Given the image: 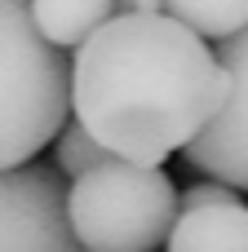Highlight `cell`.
<instances>
[{"instance_id":"1","label":"cell","mask_w":248,"mask_h":252,"mask_svg":"<svg viewBox=\"0 0 248 252\" xmlns=\"http://www.w3.org/2000/svg\"><path fill=\"white\" fill-rule=\"evenodd\" d=\"M226 71L209 40L169 13H111L75 44V124L115 159L160 168L222 106Z\"/></svg>"},{"instance_id":"2","label":"cell","mask_w":248,"mask_h":252,"mask_svg":"<svg viewBox=\"0 0 248 252\" xmlns=\"http://www.w3.org/2000/svg\"><path fill=\"white\" fill-rule=\"evenodd\" d=\"M71 115V62L27 13L0 0V173L31 164Z\"/></svg>"},{"instance_id":"3","label":"cell","mask_w":248,"mask_h":252,"mask_svg":"<svg viewBox=\"0 0 248 252\" xmlns=\"http://www.w3.org/2000/svg\"><path fill=\"white\" fill-rule=\"evenodd\" d=\"M62 213L80 252H155L177 217V186L164 168L111 155L71 182Z\"/></svg>"},{"instance_id":"4","label":"cell","mask_w":248,"mask_h":252,"mask_svg":"<svg viewBox=\"0 0 248 252\" xmlns=\"http://www.w3.org/2000/svg\"><path fill=\"white\" fill-rule=\"evenodd\" d=\"M217 66L226 71V97L209 124L182 146L186 164L231 190H248V22L217 40Z\"/></svg>"},{"instance_id":"5","label":"cell","mask_w":248,"mask_h":252,"mask_svg":"<svg viewBox=\"0 0 248 252\" xmlns=\"http://www.w3.org/2000/svg\"><path fill=\"white\" fill-rule=\"evenodd\" d=\"M62 177L31 159L0 173V252H80L62 213Z\"/></svg>"},{"instance_id":"6","label":"cell","mask_w":248,"mask_h":252,"mask_svg":"<svg viewBox=\"0 0 248 252\" xmlns=\"http://www.w3.org/2000/svg\"><path fill=\"white\" fill-rule=\"evenodd\" d=\"M169 252H248V204H209V208H186L173 217Z\"/></svg>"},{"instance_id":"7","label":"cell","mask_w":248,"mask_h":252,"mask_svg":"<svg viewBox=\"0 0 248 252\" xmlns=\"http://www.w3.org/2000/svg\"><path fill=\"white\" fill-rule=\"evenodd\" d=\"M27 13H31V27L53 49L67 53L71 44H80L84 35H93L115 13V4L111 0H27Z\"/></svg>"},{"instance_id":"8","label":"cell","mask_w":248,"mask_h":252,"mask_svg":"<svg viewBox=\"0 0 248 252\" xmlns=\"http://www.w3.org/2000/svg\"><path fill=\"white\" fill-rule=\"evenodd\" d=\"M160 13L191 27L200 40H222L248 22V0H160Z\"/></svg>"},{"instance_id":"9","label":"cell","mask_w":248,"mask_h":252,"mask_svg":"<svg viewBox=\"0 0 248 252\" xmlns=\"http://www.w3.org/2000/svg\"><path fill=\"white\" fill-rule=\"evenodd\" d=\"M53 151H58V173H67V177H80V173H89V168H98V164L111 159L80 124H71V128L62 124L58 137H53Z\"/></svg>"},{"instance_id":"10","label":"cell","mask_w":248,"mask_h":252,"mask_svg":"<svg viewBox=\"0 0 248 252\" xmlns=\"http://www.w3.org/2000/svg\"><path fill=\"white\" fill-rule=\"evenodd\" d=\"M240 199V190H231V186H222V182H200V186H191L186 195H177V213H186V208H209V204H235Z\"/></svg>"},{"instance_id":"11","label":"cell","mask_w":248,"mask_h":252,"mask_svg":"<svg viewBox=\"0 0 248 252\" xmlns=\"http://www.w3.org/2000/svg\"><path fill=\"white\" fill-rule=\"evenodd\" d=\"M111 4H120V9H129V4H133V0H111Z\"/></svg>"}]
</instances>
